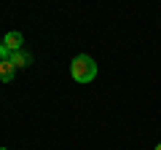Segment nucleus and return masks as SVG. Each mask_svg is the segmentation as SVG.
<instances>
[{
    "label": "nucleus",
    "instance_id": "nucleus-5",
    "mask_svg": "<svg viewBox=\"0 0 161 150\" xmlns=\"http://www.w3.org/2000/svg\"><path fill=\"white\" fill-rule=\"evenodd\" d=\"M156 150H161V145H158V147H156Z\"/></svg>",
    "mask_w": 161,
    "mask_h": 150
},
{
    "label": "nucleus",
    "instance_id": "nucleus-6",
    "mask_svg": "<svg viewBox=\"0 0 161 150\" xmlns=\"http://www.w3.org/2000/svg\"><path fill=\"white\" fill-rule=\"evenodd\" d=\"M0 150H6V147H0Z\"/></svg>",
    "mask_w": 161,
    "mask_h": 150
},
{
    "label": "nucleus",
    "instance_id": "nucleus-3",
    "mask_svg": "<svg viewBox=\"0 0 161 150\" xmlns=\"http://www.w3.org/2000/svg\"><path fill=\"white\" fill-rule=\"evenodd\" d=\"M8 62H11L14 67H30V64H32V56H30V54H24V51H14Z\"/></svg>",
    "mask_w": 161,
    "mask_h": 150
},
{
    "label": "nucleus",
    "instance_id": "nucleus-1",
    "mask_svg": "<svg viewBox=\"0 0 161 150\" xmlns=\"http://www.w3.org/2000/svg\"><path fill=\"white\" fill-rule=\"evenodd\" d=\"M70 75H73L75 83H92L97 78V62L92 56H86V54H80L70 64Z\"/></svg>",
    "mask_w": 161,
    "mask_h": 150
},
{
    "label": "nucleus",
    "instance_id": "nucleus-2",
    "mask_svg": "<svg viewBox=\"0 0 161 150\" xmlns=\"http://www.w3.org/2000/svg\"><path fill=\"white\" fill-rule=\"evenodd\" d=\"M3 43H6V48L14 54V51H22V43H24V38H22V32H8Z\"/></svg>",
    "mask_w": 161,
    "mask_h": 150
},
{
    "label": "nucleus",
    "instance_id": "nucleus-4",
    "mask_svg": "<svg viewBox=\"0 0 161 150\" xmlns=\"http://www.w3.org/2000/svg\"><path fill=\"white\" fill-rule=\"evenodd\" d=\"M14 72H16V67H14L11 62H0V83H8V81H14Z\"/></svg>",
    "mask_w": 161,
    "mask_h": 150
}]
</instances>
